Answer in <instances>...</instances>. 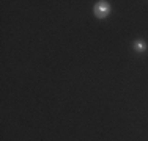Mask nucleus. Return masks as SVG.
Wrapping results in <instances>:
<instances>
[{
  "label": "nucleus",
  "mask_w": 148,
  "mask_h": 141,
  "mask_svg": "<svg viewBox=\"0 0 148 141\" xmlns=\"http://www.w3.org/2000/svg\"><path fill=\"white\" fill-rule=\"evenodd\" d=\"M93 11H95V16H96L98 19H104V17H107V14L110 13V3L106 2V0L96 2L93 6Z\"/></svg>",
  "instance_id": "obj_1"
},
{
  "label": "nucleus",
  "mask_w": 148,
  "mask_h": 141,
  "mask_svg": "<svg viewBox=\"0 0 148 141\" xmlns=\"http://www.w3.org/2000/svg\"><path fill=\"white\" fill-rule=\"evenodd\" d=\"M134 50L139 52V54H143V52L147 50V44L143 39H136L134 41Z\"/></svg>",
  "instance_id": "obj_2"
}]
</instances>
